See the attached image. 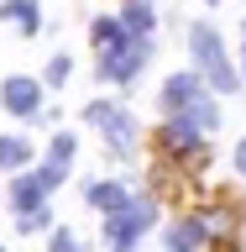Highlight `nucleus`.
I'll return each instance as SVG.
<instances>
[{"label": "nucleus", "instance_id": "1", "mask_svg": "<svg viewBox=\"0 0 246 252\" xmlns=\"http://www.w3.org/2000/svg\"><path fill=\"white\" fill-rule=\"evenodd\" d=\"M189 53H194V68L204 74V84H210L215 94L241 90V84H236V63L225 58V42H220V32H215V27L194 21V27H189Z\"/></svg>", "mask_w": 246, "mask_h": 252}, {"label": "nucleus", "instance_id": "2", "mask_svg": "<svg viewBox=\"0 0 246 252\" xmlns=\"http://www.w3.org/2000/svg\"><path fill=\"white\" fill-rule=\"evenodd\" d=\"M204 90H210L204 74H173L168 84H163V105H168V116H189V121H199L204 131L220 126V110H215V100H210Z\"/></svg>", "mask_w": 246, "mask_h": 252}, {"label": "nucleus", "instance_id": "3", "mask_svg": "<svg viewBox=\"0 0 246 252\" xmlns=\"http://www.w3.org/2000/svg\"><path fill=\"white\" fill-rule=\"evenodd\" d=\"M84 121L105 137V147L115 158H131V153H137V116H131L126 105H115V100H89Z\"/></svg>", "mask_w": 246, "mask_h": 252}, {"label": "nucleus", "instance_id": "4", "mask_svg": "<svg viewBox=\"0 0 246 252\" xmlns=\"http://www.w3.org/2000/svg\"><path fill=\"white\" fill-rule=\"evenodd\" d=\"M157 226V200L152 194H131V205H126L121 216L105 220V242L110 252H137V242Z\"/></svg>", "mask_w": 246, "mask_h": 252}, {"label": "nucleus", "instance_id": "5", "mask_svg": "<svg viewBox=\"0 0 246 252\" xmlns=\"http://www.w3.org/2000/svg\"><path fill=\"white\" fill-rule=\"evenodd\" d=\"M157 147L168 158H178V163H204V126L189 121V116H168V121L157 126Z\"/></svg>", "mask_w": 246, "mask_h": 252}, {"label": "nucleus", "instance_id": "6", "mask_svg": "<svg viewBox=\"0 0 246 252\" xmlns=\"http://www.w3.org/2000/svg\"><path fill=\"white\" fill-rule=\"evenodd\" d=\"M147 58H152V37H131V42L100 53V79L105 84H126V79H137L147 68Z\"/></svg>", "mask_w": 246, "mask_h": 252}, {"label": "nucleus", "instance_id": "7", "mask_svg": "<svg viewBox=\"0 0 246 252\" xmlns=\"http://www.w3.org/2000/svg\"><path fill=\"white\" fill-rule=\"evenodd\" d=\"M0 105L11 110V116H37V110H42V84L27 79V74H11L0 84Z\"/></svg>", "mask_w": 246, "mask_h": 252}, {"label": "nucleus", "instance_id": "8", "mask_svg": "<svg viewBox=\"0 0 246 252\" xmlns=\"http://www.w3.org/2000/svg\"><path fill=\"white\" fill-rule=\"evenodd\" d=\"M47 194H53V189H47V179L42 173H16L11 179V210L16 216H31V210H47Z\"/></svg>", "mask_w": 246, "mask_h": 252}, {"label": "nucleus", "instance_id": "9", "mask_svg": "<svg viewBox=\"0 0 246 252\" xmlns=\"http://www.w3.org/2000/svg\"><path fill=\"white\" fill-rule=\"evenodd\" d=\"M84 200H89V210H100V216H121L126 205H131V189L126 184H115V179H94L89 189H84Z\"/></svg>", "mask_w": 246, "mask_h": 252}, {"label": "nucleus", "instance_id": "10", "mask_svg": "<svg viewBox=\"0 0 246 252\" xmlns=\"http://www.w3.org/2000/svg\"><path fill=\"white\" fill-rule=\"evenodd\" d=\"M204 242H210L204 216H178V220L168 226V252H199Z\"/></svg>", "mask_w": 246, "mask_h": 252}, {"label": "nucleus", "instance_id": "11", "mask_svg": "<svg viewBox=\"0 0 246 252\" xmlns=\"http://www.w3.org/2000/svg\"><path fill=\"white\" fill-rule=\"evenodd\" d=\"M89 37H94V53H110V47H121V42H131L137 32L126 27V21H115V16H94V27H89Z\"/></svg>", "mask_w": 246, "mask_h": 252}, {"label": "nucleus", "instance_id": "12", "mask_svg": "<svg viewBox=\"0 0 246 252\" xmlns=\"http://www.w3.org/2000/svg\"><path fill=\"white\" fill-rule=\"evenodd\" d=\"M0 16H5V21H16L27 37L42 27V16H37V0H5V5H0Z\"/></svg>", "mask_w": 246, "mask_h": 252}, {"label": "nucleus", "instance_id": "13", "mask_svg": "<svg viewBox=\"0 0 246 252\" xmlns=\"http://www.w3.org/2000/svg\"><path fill=\"white\" fill-rule=\"evenodd\" d=\"M27 163H31V142L27 137H0V168L21 173Z\"/></svg>", "mask_w": 246, "mask_h": 252}, {"label": "nucleus", "instance_id": "14", "mask_svg": "<svg viewBox=\"0 0 246 252\" xmlns=\"http://www.w3.org/2000/svg\"><path fill=\"white\" fill-rule=\"evenodd\" d=\"M121 21L137 32V37H152V21H157V16H152L147 0H126V16H121Z\"/></svg>", "mask_w": 246, "mask_h": 252}, {"label": "nucleus", "instance_id": "15", "mask_svg": "<svg viewBox=\"0 0 246 252\" xmlns=\"http://www.w3.org/2000/svg\"><path fill=\"white\" fill-rule=\"evenodd\" d=\"M47 163H63V168L74 163V137H68V131H58V137H53V147H47Z\"/></svg>", "mask_w": 246, "mask_h": 252}, {"label": "nucleus", "instance_id": "16", "mask_svg": "<svg viewBox=\"0 0 246 252\" xmlns=\"http://www.w3.org/2000/svg\"><path fill=\"white\" fill-rule=\"evenodd\" d=\"M47 252H84V247H79V236H74V231H63V226H58V231L47 236Z\"/></svg>", "mask_w": 246, "mask_h": 252}, {"label": "nucleus", "instance_id": "17", "mask_svg": "<svg viewBox=\"0 0 246 252\" xmlns=\"http://www.w3.org/2000/svg\"><path fill=\"white\" fill-rule=\"evenodd\" d=\"M68 74H74V58H68V53H58V58L47 63V84H63Z\"/></svg>", "mask_w": 246, "mask_h": 252}, {"label": "nucleus", "instance_id": "18", "mask_svg": "<svg viewBox=\"0 0 246 252\" xmlns=\"http://www.w3.org/2000/svg\"><path fill=\"white\" fill-rule=\"evenodd\" d=\"M47 220H53L47 210H31V216H16V231H42Z\"/></svg>", "mask_w": 246, "mask_h": 252}, {"label": "nucleus", "instance_id": "19", "mask_svg": "<svg viewBox=\"0 0 246 252\" xmlns=\"http://www.w3.org/2000/svg\"><path fill=\"white\" fill-rule=\"evenodd\" d=\"M236 173H241V179H246V137L236 142Z\"/></svg>", "mask_w": 246, "mask_h": 252}]
</instances>
